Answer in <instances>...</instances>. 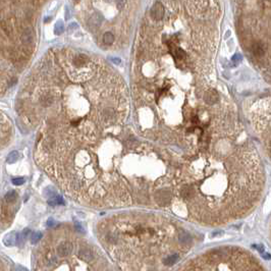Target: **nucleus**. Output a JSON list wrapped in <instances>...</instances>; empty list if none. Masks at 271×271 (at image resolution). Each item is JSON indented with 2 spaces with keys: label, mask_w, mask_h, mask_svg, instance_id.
<instances>
[{
  "label": "nucleus",
  "mask_w": 271,
  "mask_h": 271,
  "mask_svg": "<svg viewBox=\"0 0 271 271\" xmlns=\"http://www.w3.org/2000/svg\"><path fill=\"white\" fill-rule=\"evenodd\" d=\"M104 222L101 241L123 271H171L194 246L190 231L167 216L129 213Z\"/></svg>",
  "instance_id": "1"
},
{
  "label": "nucleus",
  "mask_w": 271,
  "mask_h": 271,
  "mask_svg": "<svg viewBox=\"0 0 271 271\" xmlns=\"http://www.w3.org/2000/svg\"><path fill=\"white\" fill-rule=\"evenodd\" d=\"M165 15V9L160 1H156L150 9V17L154 21H161Z\"/></svg>",
  "instance_id": "2"
},
{
  "label": "nucleus",
  "mask_w": 271,
  "mask_h": 271,
  "mask_svg": "<svg viewBox=\"0 0 271 271\" xmlns=\"http://www.w3.org/2000/svg\"><path fill=\"white\" fill-rule=\"evenodd\" d=\"M115 118H116L115 111H114L112 108L107 107V108H105V109H103V111H102L101 120L104 123H107V124L108 123H112L114 120H115Z\"/></svg>",
  "instance_id": "3"
},
{
  "label": "nucleus",
  "mask_w": 271,
  "mask_h": 271,
  "mask_svg": "<svg viewBox=\"0 0 271 271\" xmlns=\"http://www.w3.org/2000/svg\"><path fill=\"white\" fill-rule=\"evenodd\" d=\"M218 101V94L216 90L212 89V90L207 91V93L205 94V102L208 105H213L215 103H217Z\"/></svg>",
  "instance_id": "4"
},
{
  "label": "nucleus",
  "mask_w": 271,
  "mask_h": 271,
  "mask_svg": "<svg viewBox=\"0 0 271 271\" xmlns=\"http://www.w3.org/2000/svg\"><path fill=\"white\" fill-rule=\"evenodd\" d=\"M3 243L8 247L14 246V245L17 243V234L11 232V234H8L7 235H5L4 240H3Z\"/></svg>",
  "instance_id": "5"
},
{
  "label": "nucleus",
  "mask_w": 271,
  "mask_h": 271,
  "mask_svg": "<svg viewBox=\"0 0 271 271\" xmlns=\"http://www.w3.org/2000/svg\"><path fill=\"white\" fill-rule=\"evenodd\" d=\"M253 53L254 55H256L257 57H262L264 55V47L262 45V43L260 42H256L253 45Z\"/></svg>",
  "instance_id": "6"
},
{
  "label": "nucleus",
  "mask_w": 271,
  "mask_h": 271,
  "mask_svg": "<svg viewBox=\"0 0 271 271\" xmlns=\"http://www.w3.org/2000/svg\"><path fill=\"white\" fill-rule=\"evenodd\" d=\"M40 102L44 107L50 106V105H52V103H53V97L51 96L50 94H45V95H43V96H41Z\"/></svg>",
  "instance_id": "7"
},
{
  "label": "nucleus",
  "mask_w": 271,
  "mask_h": 271,
  "mask_svg": "<svg viewBox=\"0 0 271 271\" xmlns=\"http://www.w3.org/2000/svg\"><path fill=\"white\" fill-rule=\"evenodd\" d=\"M75 66L78 68H81V66H84L86 63L88 62V58L86 57V55H78L74 60Z\"/></svg>",
  "instance_id": "8"
},
{
  "label": "nucleus",
  "mask_w": 271,
  "mask_h": 271,
  "mask_svg": "<svg viewBox=\"0 0 271 271\" xmlns=\"http://www.w3.org/2000/svg\"><path fill=\"white\" fill-rule=\"evenodd\" d=\"M103 42L105 45H111L113 42H114V36L112 33H110V32H107V33H105L103 35Z\"/></svg>",
  "instance_id": "9"
},
{
  "label": "nucleus",
  "mask_w": 271,
  "mask_h": 271,
  "mask_svg": "<svg viewBox=\"0 0 271 271\" xmlns=\"http://www.w3.org/2000/svg\"><path fill=\"white\" fill-rule=\"evenodd\" d=\"M23 41L25 43H31L33 41V31L32 30H27L23 34Z\"/></svg>",
  "instance_id": "10"
},
{
  "label": "nucleus",
  "mask_w": 271,
  "mask_h": 271,
  "mask_svg": "<svg viewBox=\"0 0 271 271\" xmlns=\"http://www.w3.org/2000/svg\"><path fill=\"white\" fill-rule=\"evenodd\" d=\"M15 198H17V193H15V191H14V190L8 191L5 195V201L7 203H12L15 200Z\"/></svg>",
  "instance_id": "11"
},
{
  "label": "nucleus",
  "mask_w": 271,
  "mask_h": 271,
  "mask_svg": "<svg viewBox=\"0 0 271 271\" xmlns=\"http://www.w3.org/2000/svg\"><path fill=\"white\" fill-rule=\"evenodd\" d=\"M17 158H18V153L17 151H12L11 153H9V154H8L6 161H7V163L12 164V163H14V162L17 160Z\"/></svg>",
  "instance_id": "12"
},
{
  "label": "nucleus",
  "mask_w": 271,
  "mask_h": 271,
  "mask_svg": "<svg viewBox=\"0 0 271 271\" xmlns=\"http://www.w3.org/2000/svg\"><path fill=\"white\" fill-rule=\"evenodd\" d=\"M101 21H102V17H101L100 14H95V15H93V17H92V18L90 20L91 25H95V27H98V25L101 24Z\"/></svg>",
  "instance_id": "13"
},
{
  "label": "nucleus",
  "mask_w": 271,
  "mask_h": 271,
  "mask_svg": "<svg viewBox=\"0 0 271 271\" xmlns=\"http://www.w3.org/2000/svg\"><path fill=\"white\" fill-rule=\"evenodd\" d=\"M54 30H55V34L56 35L62 34V32L64 31V25H63L62 21H58V23L55 25V29H54Z\"/></svg>",
  "instance_id": "14"
},
{
  "label": "nucleus",
  "mask_w": 271,
  "mask_h": 271,
  "mask_svg": "<svg viewBox=\"0 0 271 271\" xmlns=\"http://www.w3.org/2000/svg\"><path fill=\"white\" fill-rule=\"evenodd\" d=\"M41 234H39V232H34V234H32V237H31V242L32 244H37L38 242L40 241L41 238Z\"/></svg>",
  "instance_id": "15"
},
{
  "label": "nucleus",
  "mask_w": 271,
  "mask_h": 271,
  "mask_svg": "<svg viewBox=\"0 0 271 271\" xmlns=\"http://www.w3.org/2000/svg\"><path fill=\"white\" fill-rule=\"evenodd\" d=\"M49 204H51V205H62V204H64V201L62 200L61 197H55L53 201H50Z\"/></svg>",
  "instance_id": "16"
},
{
  "label": "nucleus",
  "mask_w": 271,
  "mask_h": 271,
  "mask_svg": "<svg viewBox=\"0 0 271 271\" xmlns=\"http://www.w3.org/2000/svg\"><path fill=\"white\" fill-rule=\"evenodd\" d=\"M12 184H15V186H21V184H25V178L17 177V178H14V180H12Z\"/></svg>",
  "instance_id": "17"
},
{
  "label": "nucleus",
  "mask_w": 271,
  "mask_h": 271,
  "mask_svg": "<svg viewBox=\"0 0 271 271\" xmlns=\"http://www.w3.org/2000/svg\"><path fill=\"white\" fill-rule=\"evenodd\" d=\"M2 28H3V30H4L6 33H8V34H10L11 33V28L9 27V25L8 24H2Z\"/></svg>",
  "instance_id": "18"
},
{
  "label": "nucleus",
  "mask_w": 271,
  "mask_h": 271,
  "mask_svg": "<svg viewBox=\"0 0 271 271\" xmlns=\"http://www.w3.org/2000/svg\"><path fill=\"white\" fill-rule=\"evenodd\" d=\"M115 1V3L117 4V6H118L119 8H122L124 6V4H126V0H114Z\"/></svg>",
  "instance_id": "19"
},
{
  "label": "nucleus",
  "mask_w": 271,
  "mask_h": 271,
  "mask_svg": "<svg viewBox=\"0 0 271 271\" xmlns=\"http://www.w3.org/2000/svg\"><path fill=\"white\" fill-rule=\"evenodd\" d=\"M232 60H234L235 63H238V61H241V60H242V56L241 55H238V54H235V55L232 57Z\"/></svg>",
  "instance_id": "20"
},
{
  "label": "nucleus",
  "mask_w": 271,
  "mask_h": 271,
  "mask_svg": "<svg viewBox=\"0 0 271 271\" xmlns=\"http://www.w3.org/2000/svg\"><path fill=\"white\" fill-rule=\"evenodd\" d=\"M76 28H78V25H76L75 23H74V24L69 25V28L68 29H69V30H72V29L74 30V29H76Z\"/></svg>",
  "instance_id": "21"
},
{
  "label": "nucleus",
  "mask_w": 271,
  "mask_h": 271,
  "mask_svg": "<svg viewBox=\"0 0 271 271\" xmlns=\"http://www.w3.org/2000/svg\"><path fill=\"white\" fill-rule=\"evenodd\" d=\"M112 61L115 62V63H120V62H122V61H120V59H117V58H113Z\"/></svg>",
  "instance_id": "22"
},
{
  "label": "nucleus",
  "mask_w": 271,
  "mask_h": 271,
  "mask_svg": "<svg viewBox=\"0 0 271 271\" xmlns=\"http://www.w3.org/2000/svg\"><path fill=\"white\" fill-rule=\"evenodd\" d=\"M51 21V17H46L45 18V21Z\"/></svg>",
  "instance_id": "23"
},
{
  "label": "nucleus",
  "mask_w": 271,
  "mask_h": 271,
  "mask_svg": "<svg viewBox=\"0 0 271 271\" xmlns=\"http://www.w3.org/2000/svg\"><path fill=\"white\" fill-rule=\"evenodd\" d=\"M0 214H2V205H0Z\"/></svg>",
  "instance_id": "24"
}]
</instances>
